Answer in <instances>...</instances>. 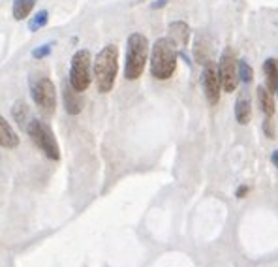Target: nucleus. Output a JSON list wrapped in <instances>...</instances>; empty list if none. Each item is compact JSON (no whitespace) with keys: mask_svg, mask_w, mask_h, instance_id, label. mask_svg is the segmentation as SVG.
<instances>
[{"mask_svg":"<svg viewBox=\"0 0 278 267\" xmlns=\"http://www.w3.org/2000/svg\"><path fill=\"white\" fill-rule=\"evenodd\" d=\"M30 94L40 110L53 113L56 108V88L46 74H34L30 78Z\"/></svg>","mask_w":278,"mask_h":267,"instance_id":"obj_6","label":"nucleus"},{"mask_svg":"<svg viewBox=\"0 0 278 267\" xmlns=\"http://www.w3.org/2000/svg\"><path fill=\"white\" fill-rule=\"evenodd\" d=\"M47 19H49V14H47L46 10H42V12H38L36 16L32 17V21H30V24H28V28H30L32 32L40 30L42 26H46V24H47Z\"/></svg>","mask_w":278,"mask_h":267,"instance_id":"obj_16","label":"nucleus"},{"mask_svg":"<svg viewBox=\"0 0 278 267\" xmlns=\"http://www.w3.org/2000/svg\"><path fill=\"white\" fill-rule=\"evenodd\" d=\"M17 145H19V136L16 134V130L12 128L8 120L0 115V147L16 149Z\"/></svg>","mask_w":278,"mask_h":267,"instance_id":"obj_10","label":"nucleus"},{"mask_svg":"<svg viewBox=\"0 0 278 267\" xmlns=\"http://www.w3.org/2000/svg\"><path fill=\"white\" fill-rule=\"evenodd\" d=\"M148 58V40L134 32L128 36V44H126V62H124V78L128 81H136L141 78V74L145 70V64Z\"/></svg>","mask_w":278,"mask_h":267,"instance_id":"obj_3","label":"nucleus"},{"mask_svg":"<svg viewBox=\"0 0 278 267\" xmlns=\"http://www.w3.org/2000/svg\"><path fill=\"white\" fill-rule=\"evenodd\" d=\"M34 6H36V0H14V19L16 21L26 19Z\"/></svg>","mask_w":278,"mask_h":267,"instance_id":"obj_15","label":"nucleus"},{"mask_svg":"<svg viewBox=\"0 0 278 267\" xmlns=\"http://www.w3.org/2000/svg\"><path fill=\"white\" fill-rule=\"evenodd\" d=\"M94 79L98 92L106 94L111 92V88L115 86V79L118 74V48L116 46H106L94 58Z\"/></svg>","mask_w":278,"mask_h":267,"instance_id":"obj_1","label":"nucleus"},{"mask_svg":"<svg viewBox=\"0 0 278 267\" xmlns=\"http://www.w3.org/2000/svg\"><path fill=\"white\" fill-rule=\"evenodd\" d=\"M12 113H14V117H16L17 122L23 126L24 122H26V113H28V108H26L23 102H17L16 106L12 108Z\"/></svg>","mask_w":278,"mask_h":267,"instance_id":"obj_18","label":"nucleus"},{"mask_svg":"<svg viewBox=\"0 0 278 267\" xmlns=\"http://www.w3.org/2000/svg\"><path fill=\"white\" fill-rule=\"evenodd\" d=\"M272 162H274V166L278 168V150H274V152H272Z\"/></svg>","mask_w":278,"mask_h":267,"instance_id":"obj_22","label":"nucleus"},{"mask_svg":"<svg viewBox=\"0 0 278 267\" xmlns=\"http://www.w3.org/2000/svg\"><path fill=\"white\" fill-rule=\"evenodd\" d=\"M276 90H278V85H276Z\"/></svg>","mask_w":278,"mask_h":267,"instance_id":"obj_23","label":"nucleus"},{"mask_svg":"<svg viewBox=\"0 0 278 267\" xmlns=\"http://www.w3.org/2000/svg\"><path fill=\"white\" fill-rule=\"evenodd\" d=\"M235 117H237L239 124H248L252 118V104H250L248 90H240L237 104H235Z\"/></svg>","mask_w":278,"mask_h":267,"instance_id":"obj_9","label":"nucleus"},{"mask_svg":"<svg viewBox=\"0 0 278 267\" xmlns=\"http://www.w3.org/2000/svg\"><path fill=\"white\" fill-rule=\"evenodd\" d=\"M49 53H51V44L34 49V51H32V56H34V58H44V56H47Z\"/></svg>","mask_w":278,"mask_h":267,"instance_id":"obj_19","label":"nucleus"},{"mask_svg":"<svg viewBox=\"0 0 278 267\" xmlns=\"http://www.w3.org/2000/svg\"><path fill=\"white\" fill-rule=\"evenodd\" d=\"M237 58L233 55L232 49H226L222 56H220V64H218V78H220V85L226 92H233L237 85H239V66H237Z\"/></svg>","mask_w":278,"mask_h":267,"instance_id":"obj_7","label":"nucleus"},{"mask_svg":"<svg viewBox=\"0 0 278 267\" xmlns=\"http://www.w3.org/2000/svg\"><path fill=\"white\" fill-rule=\"evenodd\" d=\"M263 130H265V134H267V138H269V140H274V124H272L270 117L263 122Z\"/></svg>","mask_w":278,"mask_h":267,"instance_id":"obj_20","label":"nucleus"},{"mask_svg":"<svg viewBox=\"0 0 278 267\" xmlns=\"http://www.w3.org/2000/svg\"><path fill=\"white\" fill-rule=\"evenodd\" d=\"M170 40L178 46V48H186L188 46V40H190V28L188 24L182 21H175L170 24Z\"/></svg>","mask_w":278,"mask_h":267,"instance_id":"obj_12","label":"nucleus"},{"mask_svg":"<svg viewBox=\"0 0 278 267\" xmlns=\"http://www.w3.org/2000/svg\"><path fill=\"white\" fill-rule=\"evenodd\" d=\"M246 192H248V186H240L239 192H237V196L242 198V196H244V194H246Z\"/></svg>","mask_w":278,"mask_h":267,"instance_id":"obj_21","label":"nucleus"},{"mask_svg":"<svg viewBox=\"0 0 278 267\" xmlns=\"http://www.w3.org/2000/svg\"><path fill=\"white\" fill-rule=\"evenodd\" d=\"M26 132L32 138V142L36 143V147L49 160H54V162L60 160V149H58L56 138H54L53 130L49 128V124H46L40 118H34V120H30V124L26 126Z\"/></svg>","mask_w":278,"mask_h":267,"instance_id":"obj_4","label":"nucleus"},{"mask_svg":"<svg viewBox=\"0 0 278 267\" xmlns=\"http://www.w3.org/2000/svg\"><path fill=\"white\" fill-rule=\"evenodd\" d=\"M177 70V46L170 38H158L150 51V74L154 79L166 81Z\"/></svg>","mask_w":278,"mask_h":267,"instance_id":"obj_2","label":"nucleus"},{"mask_svg":"<svg viewBox=\"0 0 278 267\" xmlns=\"http://www.w3.org/2000/svg\"><path fill=\"white\" fill-rule=\"evenodd\" d=\"M239 79L242 83H250L252 79H254V70H252V66L246 62V60H240L239 64Z\"/></svg>","mask_w":278,"mask_h":267,"instance_id":"obj_17","label":"nucleus"},{"mask_svg":"<svg viewBox=\"0 0 278 267\" xmlns=\"http://www.w3.org/2000/svg\"><path fill=\"white\" fill-rule=\"evenodd\" d=\"M90 66H92V56L90 51L79 49L72 56L70 62V86L76 92H85L90 86Z\"/></svg>","mask_w":278,"mask_h":267,"instance_id":"obj_5","label":"nucleus"},{"mask_svg":"<svg viewBox=\"0 0 278 267\" xmlns=\"http://www.w3.org/2000/svg\"><path fill=\"white\" fill-rule=\"evenodd\" d=\"M263 72H265V79H267V88L270 92L276 90L278 85V60L276 58H267L263 62Z\"/></svg>","mask_w":278,"mask_h":267,"instance_id":"obj_14","label":"nucleus"},{"mask_svg":"<svg viewBox=\"0 0 278 267\" xmlns=\"http://www.w3.org/2000/svg\"><path fill=\"white\" fill-rule=\"evenodd\" d=\"M81 92H76L70 85L64 86L62 90V102H64V108L68 111L70 115H78L81 113V108H83V100H81Z\"/></svg>","mask_w":278,"mask_h":267,"instance_id":"obj_11","label":"nucleus"},{"mask_svg":"<svg viewBox=\"0 0 278 267\" xmlns=\"http://www.w3.org/2000/svg\"><path fill=\"white\" fill-rule=\"evenodd\" d=\"M256 94H258V102H260V108H262L263 113L267 117H272V113H274V98H272V92H270L267 86L260 85L258 90H256Z\"/></svg>","mask_w":278,"mask_h":267,"instance_id":"obj_13","label":"nucleus"},{"mask_svg":"<svg viewBox=\"0 0 278 267\" xmlns=\"http://www.w3.org/2000/svg\"><path fill=\"white\" fill-rule=\"evenodd\" d=\"M220 78H218V68L216 64L208 58L205 66H203V90L207 96V102L210 106H216L220 102Z\"/></svg>","mask_w":278,"mask_h":267,"instance_id":"obj_8","label":"nucleus"}]
</instances>
